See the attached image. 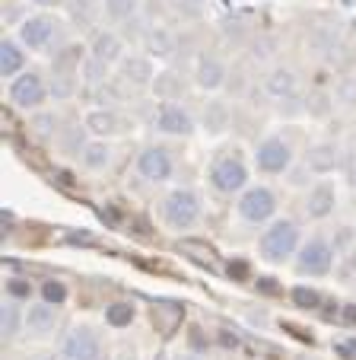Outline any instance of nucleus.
<instances>
[{"mask_svg": "<svg viewBox=\"0 0 356 360\" xmlns=\"http://www.w3.org/2000/svg\"><path fill=\"white\" fill-rule=\"evenodd\" d=\"M61 360H102V341L89 326H74L61 341Z\"/></svg>", "mask_w": 356, "mask_h": 360, "instance_id": "nucleus-8", "label": "nucleus"}, {"mask_svg": "<svg viewBox=\"0 0 356 360\" xmlns=\"http://www.w3.org/2000/svg\"><path fill=\"white\" fill-rule=\"evenodd\" d=\"M105 322L112 328H124V326H131L134 322V306L131 303H112L105 309Z\"/></svg>", "mask_w": 356, "mask_h": 360, "instance_id": "nucleus-27", "label": "nucleus"}, {"mask_svg": "<svg viewBox=\"0 0 356 360\" xmlns=\"http://www.w3.org/2000/svg\"><path fill=\"white\" fill-rule=\"evenodd\" d=\"M143 45H147L150 58H159V61H169L175 55V35L162 26H153L143 32Z\"/></svg>", "mask_w": 356, "mask_h": 360, "instance_id": "nucleus-21", "label": "nucleus"}, {"mask_svg": "<svg viewBox=\"0 0 356 360\" xmlns=\"http://www.w3.org/2000/svg\"><path fill=\"white\" fill-rule=\"evenodd\" d=\"M89 58L108 64V68H112V64H121L124 61V41L114 32H99L93 39V45H89Z\"/></svg>", "mask_w": 356, "mask_h": 360, "instance_id": "nucleus-16", "label": "nucleus"}, {"mask_svg": "<svg viewBox=\"0 0 356 360\" xmlns=\"http://www.w3.org/2000/svg\"><path fill=\"white\" fill-rule=\"evenodd\" d=\"M296 89H299V80H296V74L286 68H277L264 77V93L277 102H289L296 96Z\"/></svg>", "mask_w": 356, "mask_h": 360, "instance_id": "nucleus-17", "label": "nucleus"}, {"mask_svg": "<svg viewBox=\"0 0 356 360\" xmlns=\"http://www.w3.org/2000/svg\"><path fill=\"white\" fill-rule=\"evenodd\" d=\"M207 182L220 195H235V191L249 188V169H245V163L239 157H220L207 169Z\"/></svg>", "mask_w": 356, "mask_h": 360, "instance_id": "nucleus-5", "label": "nucleus"}, {"mask_svg": "<svg viewBox=\"0 0 356 360\" xmlns=\"http://www.w3.org/2000/svg\"><path fill=\"white\" fill-rule=\"evenodd\" d=\"M195 83H197L201 89H207V93L220 89L223 83H226V68H223V61H216V58H207V55H204L201 61H197V68H195Z\"/></svg>", "mask_w": 356, "mask_h": 360, "instance_id": "nucleus-19", "label": "nucleus"}, {"mask_svg": "<svg viewBox=\"0 0 356 360\" xmlns=\"http://www.w3.org/2000/svg\"><path fill=\"white\" fill-rule=\"evenodd\" d=\"M86 131H93L95 137H114V134H124V131L131 128L128 124V118L124 115H118V112H112V109H95V112H89L86 115Z\"/></svg>", "mask_w": 356, "mask_h": 360, "instance_id": "nucleus-14", "label": "nucleus"}, {"mask_svg": "<svg viewBox=\"0 0 356 360\" xmlns=\"http://www.w3.org/2000/svg\"><path fill=\"white\" fill-rule=\"evenodd\" d=\"M334 351L341 354L343 360H356V338H347V341H337Z\"/></svg>", "mask_w": 356, "mask_h": 360, "instance_id": "nucleus-35", "label": "nucleus"}, {"mask_svg": "<svg viewBox=\"0 0 356 360\" xmlns=\"http://www.w3.org/2000/svg\"><path fill=\"white\" fill-rule=\"evenodd\" d=\"M121 360H131V357H121Z\"/></svg>", "mask_w": 356, "mask_h": 360, "instance_id": "nucleus-42", "label": "nucleus"}, {"mask_svg": "<svg viewBox=\"0 0 356 360\" xmlns=\"http://www.w3.org/2000/svg\"><path fill=\"white\" fill-rule=\"evenodd\" d=\"M235 211H239V217L251 226L268 224V220H274V214H277V195L270 188H264V185H251V188L242 191Z\"/></svg>", "mask_w": 356, "mask_h": 360, "instance_id": "nucleus-4", "label": "nucleus"}, {"mask_svg": "<svg viewBox=\"0 0 356 360\" xmlns=\"http://www.w3.org/2000/svg\"><path fill=\"white\" fill-rule=\"evenodd\" d=\"M172 360H201V357H195V354H178V357H172Z\"/></svg>", "mask_w": 356, "mask_h": 360, "instance_id": "nucleus-40", "label": "nucleus"}, {"mask_svg": "<svg viewBox=\"0 0 356 360\" xmlns=\"http://www.w3.org/2000/svg\"><path fill=\"white\" fill-rule=\"evenodd\" d=\"M41 300H48V303H54V306H61L64 300H67V287H64L61 281H45V284H41Z\"/></svg>", "mask_w": 356, "mask_h": 360, "instance_id": "nucleus-31", "label": "nucleus"}, {"mask_svg": "<svg viewBox=\"0 0 356 360\" xmlns=\"http://www.w3.org/2000/svg\"><path fill=\"white\" fill-rule=\"evenodd\" d=\"M95 7H102V0H77V10H83V13H93Z\"/></svg>", "mask_w": 356, "mask_h": 360, "instance_id": "nucleus-38", "label": "nucleus"}, {"mask_svg": "<svg viewBox=\"0 0 356 360\" xmlns=\"http://www.w3.org/2000/svg\"><path fill=\"white\" fill-rule=\"evenodd\" d=\"M54 128H58V118H54L51 112H35L32 115V131L39 137H51Z\"/></svg>", "mask_w": 356, "mask_h": 360, "instance_id": "nucleus-30", "label": "nucleus"}, {"mask_svg": "<svg viewBox=\"0 0 356 360\" xmlns=\"http://www.w3.org/2000/svg\"><path fill=\"white\" fill-rule=\"evenodd\" d=\"M229 124V109L223 105V102H207L204 105V128L210 131V134H220V131H226Z\"/></svg>", "mask_w": 356, "mask_h": 360, "instance_id": "nucleus-25", "label": "nucleus"}, {"mask_svg": "<svg viewBox=\"0 0 356 360\" xmlns=\"http://www.w3.org/2000/svg\"><path fill=\"white\" fill-rule=\"evenodd\" d=\"M54 326H58V306L54 303L41 300V303H32L26 309V328L32 335H48L54 332Z\"/></svg>", "mask_w": 356, "mask_h": 360, "instance_id": "nucleus-18", "label": "nucleus"}, {"mask_svg": "<svg viewBox=\"0 0 356 360\" xmlns=\"http://www.w3.org/2000/svg\"><path fill=\"white\" fill-rule=\"evenodd\" d=\"M102 13L112 22H134L140 16V0H102Z\"/></svg>", "mask_w": 356, "mask_h": 360, "instance_id": "nucleus-24", "label": "nucleus"}, {"mask_svg": "<svg viewBox=\"0 0 356 360\" xmlns=\"http://www.w3.org/2000/svg\"><path fill=\"white\" fill-rule=\"evenodd\" d=\"M347 319H350V322H356V306H350V309H347Z\"/></svg>", "mask_w": 356, "mask_h": 360, "instance_id": "nucleus-41", "label": "nucleus"}, {"mask_svg": "<svg viewBox=\"0 0 356 360\" xmlns=\"http://www.w3.org/2000/svg\"><path fill=\"white\" fill-rule=\"evenodd\" d=\"M51 96H54V102H64V99H70L74 96V89H77V80L70 74H54V80H51Z\"/></svg>", "mask_w": 356, "mask_h": 360, "instance_id": "nucleus-28", "label": "nucleus"}, {"mask_svg": "<svg viewBox=\"0 0 356 360\" xmlns=\"http://www.w3.org/2000/svg\"><path fill=\"white\" fill-rule=\"evenodd\" d=\"M80 160L89 172H102L112 163V147H108V141H89L86 150L80 153Z\"/></svg>", "mask_w": 356, "mask_h": 360, "instance_id": "nucleus-23", "label": "nucleus"}, {"mask_svg": "<svg viewBox=\"0 0 356 360\" xmlns=\"http://www.w3.org/2000/svg\"><path fill=\"white\" fill-rule=\"evenodd\" d=\"M121 68V77H124V83H131V86H137V89H143V86H153V80H156V70H153V61L150 58H143V55H124V61L118 64Z\"/></svg>", "mask_w": 356, "mask_h": 360, "instance_id": "nucleus-15", "label": "nucleus"}, {"mask_svg": "<svg viewBox=\"0 0 356 360\" xmlns=\"http://www.w3.org/2000/svg\"><path fill=\"white\" fill-rule=\"evenodd\" d=\"M7 293H10V297H16V300H22V297H29V293H32V284H29V281H22V278H10L7 281Z\"/></svg>", "mask_w": 356, "mask_h": 360, "instance_id": "nucleus-34", "label": "nucleus"}, {"mask_svg": "<svg viewBox=\"0 0 356 360\" xmlns=\"http://www.w3.org/2000/svg\"><path fill=\"white\" fill-rule=\"evenodd\" d=\"M20 326H26V309L16 303V297H7L0 306V328H4V338H16Z\"/></svg>", "mask_w": 356, "mask_h": 360, "instance_id": "nucleus-22", "label": "nucleus"}, {"mask_svg": "<svg viewBox=\"0 0 356 360\" xmlns=\"http://www.w3.org/2000/svg\"><path fill=\"white\" fill-rule=\"evenodd\" d=\"M337 102L341 105H356V77H343L337 86Z\"/></svg>", "mask_w": 356, "mask_h": 360, "instance_id": "nucleus-32", "label": "nucleus"}, {"mask_svg": "<svg viewBox=\"0 0 356 360\" xmlns=\"http://www.w3.org/2000/svg\"><path fill=\"white\" fill-rule=\"evenodd\" d=\"M58 26H61V22L54 20V16L35 13V16H26V20L20 22L16 39H20L22 48H29V51H45V48H51V41L58 39Z\"/></svg>", "mask_w": 356, "mask_h": 360, "instance_id": "nucleus-7", "label": "nucleus"}, {"mask_svg": "<svg viewBox=\"0 0 356 360\" xmlns=\"http://www.w3.org/2000/svg\"><path fill=\"white\" fill-rule=\"evenodd\" d=\"M35 4H39V7H61L64 0H35Z\"/></svg>", "mask_w": 356, "mask_h": 360, "instance_id": "nucleus-39", "label": "nucleus"}, {"mask_svg": "<svg viewBox=\"0 0 356 360\" xmlns=\"http://www.w3.org/2000/svg\"><path fill=\"white\" fill-rule=\"evenodd\" d=\"M153 93L159 96V99H166V102H172L175 96H182V80L175 74H156V80H153Z\"/></svg>", "mask_w": 356, "mask_h": 360, "instance_id": "nucleus-26", "label": "nucleus"}, {"mask_svg": "<svg viewBox=\"0 0 356 360\" xmlns=\"http://www.w3.org/2000/svg\"><path fill=\"white\" fill-rule=\"evenodd\" d=\"M48 96H51V89L35 70H26V74L13 77V83H10V102L22 112H39Z\"/></svg>", "mask_w": 356, "mask_h": 360, "instance_id": "nucleus-6", "label": "nucleus"}, {"mask_svg": "<svg viewBox=\"0 0 356 360\" xmlns=\"http://www.w3.org/2000/svg\"><path fill=\"white\" fill-rule=\"evenodd\" d=\"M305 214H309L312 220H324L334 214L337 207V188L331 182H318L309 188V195H305Z\"/></svg>", "mask_w": 356, "mask_h": 360, "instance_id": "nucleus-13", "label": "nucleus"}, {"mask_svg": "<svg viewBox=\"0 0 356 360\" xmlns=\"http://www.w3.org/2000/svg\"><path fill=\"white\" fill-rule=\"evenodd\" d=\"M153 128L159 134H169V137H188L195 131V118H191L188 109L175 105V102H166L159 105V112L153 115Z\"/></svg>", "mask_w": 356, "mask_h": 360, "instance_id": "nucleus-10", "label": "nucleus"}, {"mask_svg": "<svg viewBox=\"0 0 356 360\" xmlns=\"http://www.w3.org/2000/svg\"><path fill=\"white\" fill-rule=\"evenodd\" d=\"M255 166L268 176H283L293 166V150L283 137H264L255 150Z\"/></svg>", "mask_w": 356, "mask_h": 360, "instance_id": "nucleus-9", "label": "nucleus"}, {"mask_svg": "<svg viewBox=\"0 0 356 360\" xmlns=\"http://www.w3.org/2000/svg\"><path fill=\"white\" fill-rule=\"evenodd\" d=\"M162 220L172 230H191L201 220V198L191 188H172L162 201Z\"/></svg>", "mask_w": 356, "mask_h": 360, "instance_id": "nucleus-2", "label": "nucleus"}, {"mask_svg": "<svg viewBox=\"0 0 356 360\" xmlns=\"http://www.w3.org/2000/svg\"><path fill=\"white\" fill-rule=\"evenodd\" d=\"M137 172H140L147 182L159 185L172 176V157H169L166 147H143L140 157H137Z\"/></svg>", "mask_w": 356, "mask_h": 360, "instance_id": "nucleus-11", "label": "nucleus"}, {"mask_svg": "<svg viewBox=\"0 0 356 360\" xmlns=\"http://www.w3.org/2000/svg\"><path fill=\"white\" fill-rule=\"evenodd\" d=\"M334 259H337L334 245L324 236H312L296 252V271L309 274V278H324V274H331V268H334Z\"/></svg>", "mask_w": 356, "mask_h": 360, "instance_id": "nucleus-3", "label": "nucleus"}, {"mask_svg": "<svg viewBox=\"0 0 356 360\" xmlns=\"http://www.w3.org/2000/svg\"><path fill=\"white\" fill-rule=\"evenodd\" d=\"M343 160L347 157L341 153L337 143L322 141V143H315V147L305 153V169L315 172V176H331L334 169H343Z\"/></svg>", "mask_w": 356, "mask_h": 360, "instance_id": "nucleus-12", "label": "nucleus"}, {"mask_svg": "<svg viewBox=\"0 0 356 360\" xmlns=\"http://www.w3.org/2000/svg\"><path fill=\"white\" fill-rule=\"evenodd\" d=\"M105 77H108V64L95 61V58H86V61H83V80H86L89 86L105 83Z\"/></svg>", "mask_w": 356, "mask_h": 360, "instance_id": "nucleus-29", "label": "nucleus"}, {"mask_svg": "<svg viewBox=\"0 0 356 360\" xmlns=\"http://www.w3.org/2000/svg\"><path fill=\"white\" fill-rule=\"evenodd\" d=\"M22 64H26L22 41L20 39H4L0 41V77H20Z\"/></svg>", "mask_w": 356, "mask_h": 360, "instance_id": "nucleus-20", "label": "nucleus"}, {"mask_svg": "<svg viewBox=\"0 0 356 360\" xmlns=\"http://www.w3.org/2000/svg\"><path fill=\"white\" fill-rule=\"evenodd\" d=\"M270 48H274V45H270V41H261V45H255V51H251V55H255V58H261V61H264V58H270V55H274Z\"/></svg>", "mask_w": 356, "mask_h": 360, "instance_id": "nucleus-37", "label": "nucleus"}, {"mask_svg": "<svg viewBox=\"0 0 356 360\" xmlns=\"http://www.w3.org/2000/svg\"><path fill=\"white\" fill-rule=\"evenodd\" d=\"M343 176H347V185L356 191V153H350L347 160H343Z\"/></svg>", "mask_w": 356, "mask_h": 360, "instance_id": "nucleus-36", "label": "nucleus"}, {"mask_svg": "<svg viewBox=\"0 0 356 360\" xmlns=\"http://www.w3.org/2000/svg\"><path fill=\"white\" fill-rule=\"evenodd\" d=\"M293 300H296V306H305V309H318V303H322V297L315 290H309V287H296Z\"/></svg>", "mask_w": 356, "mask_h": 360, "instance_id": "nucleus-33", "label": "nucleus"}, {"mask_svg": "<svg viewBox=\"0 0 356 360\" xmlns=\"http://www.w3.org/2000/svg\"><path fill=\"white\" fill-rule=\"evenodd\" d=\"M299 226L293 220H270V226L261 233V243H258V252H261V259L270 262V265H280V262L293 259L296 252H299Z\"/></svg>", "mask_w": 356, "mask_h": 360, "instance_id": "nucleus-1", "label": "nucleus"}]
</instances>
